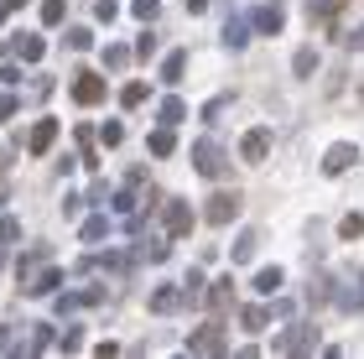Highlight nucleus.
<instances>
[{"label":"nucleus","instance_id":"f257e3e1","mask_svg":"<svg viewBox=\"0 0 364 359\" xmlns=\"http://www.w3.org/2000/svg\"><path fill=\"white\" fill-rule=\"evenodd\" d=\"M193 167L203 172V177H224V172H229V156H224V146L213 141V136H203V141L193 146Z\"/></svg>","mask_w":364,"mask_h":359},{"label":"nucleus","instance_id":"f03ea898","mask_svg":"<svg viewBox=\"0 0 364 359\" xmlns=\"http://www.w3.org/2000/svg\"><path fill=\"white\" fill-rule=\"evenodd\" d=\"M354 161H359V146L338 141V146H328V151H323V172H328V177H338V172H349Z\"/></svg>","mask_w":364,"mask_h":359},{"label":"nucleus","instance_id":"7ed1b4c3","mask_svg":"<svg viewBox=\"0 0 364 359\" xmlns=\"http://www.w3.org/2000/svg\"><path fill=\"white\" fill-rule=\"evenodd\" d=\"M188 349H193V354H224V349H229V344H224V328H219V323H203V328L188 338Z\"/></svg>","mask_w":364,"mask_h":359},{"label":"nucleus","instance_id":"20e7f679","mask_svg":"<svg viewBox=\"0 0 364 359\" xmlns=\"http://www.w3.org/2000/svg\"><path fill=\"white\" fill-rule=\"evenodd\" d=\"M203 214H208V224H229L240 214V198H235V193H213V198L203 203Z\"/></svg>","mask_w":364,"mask_h":359},{"label":"nucleus","instance_id":"39448f33","mask_svg":"<svg viewBox=\"0 0 364 359\" xmlns=\"http://www.w3.org/2000/svg\"><path fill=\"white\" fill-rule=\"evenodd\" d=\"M73 100L78 105H99V100H105V78H99V73H78L73 78Z\"/></svg>","mask_w":364,"mask_h":359},{"label":"nucleus","instance_id":"423d86ee","mask_svg":"<svg viewBox=\"0 0 364 359\" xmlns=\"http://www.w3.org/2000/svg\"><path fill=\"white\" fill-rule=\"evenodd\" d=\"M266 151H271V130H266V125L250 130V136L240 141V156H245V161H266Z\"/></svg>","mask_w":364,"mask_h":359},{"label":"nucleus","instance_id":"0eeeda50","mask_svg":"<svg viewBox=\"0 0 364 359\" xmlns=\"http://www.w3.org/2000/svg\"><path fill=\"white\" fill-rule=\"evenodd\" d=\"M318 344V328H287V338H276V349H287V354H302V349H312Z\"/></svg>","mask_w":364,"mask_h":359},{"label":"nucleus","instance_id":"6e6552de","mask_svg":"<svg viewBox=\"0 0 364 359\" xmlns=\"http://www.w3.org/2000/svg\"><path fill=\"white\" fill-rule=\"evenodd\" d=\"M188 230H193L188 203H182V198H172V203H167V235H188Z\"/></svg>","mask_w":364,"mask_h":359},{"label":"nucleus","instance_id":"1a4fd4ad","mask_svg":"<svg viewBox=\"0 0 364 359\" xmlns=\"http://www.w3.org/2000/svg\"><path fill=\"white\" fill-rule=\"evenodd\" d=\"M42 47H47V42L37 37V31H21V37H11V53H16V58H31V63H37Z\"/></svg>","mask_w":364,"mask_h":359},{"label":"nucleus","instance_id":"9d476101","mask_svg":"<svg viewBox=\"0 0 364 359\" xmlns=\"http://www.w3.org/2000/svg\"><path fill=\"white\" fill-rule=\"evenodd\" d=\"M182 302H188V297H182V286H156V291H151V307H156V313H177Z\"/></svg>","mask_w":364,"mask_h":359},{"label":"nucleus","instance_id":"9b49d317","mask_svg":"<svg viewBox=\"0 0 364 359\" xmlns=\"http://www.w3.org/2000/svg\"><path fill=\"white\" fill-rule=\"evenodd\" d=\"M53 141H58V120H37V130L26 136V146H31V151H47Z\"/></svg>","mask_w":364,"mask_h":359},{"label":"nucleus","instance_id":"f8f14e48","mask_svg":"<svg viewBox=\"0 0 364 359\" xmlns=\"http://www.w3.org/2000/svg\"><path fill=\"white\" fill-rule=\"evenodd\" d=\"M266 318H271L266 307H245V313H240V328H245V333H260V328H266Z\"/></svg>","mask_w":364,"mask_h":359},{"label":"nucleus","instance_id":"ddd939ff","mask_svg":"<svg viewBox=\"0 0 364 359\" xmlns=\"http://www.w3.org/2000/svg\"><path fill=\"white\" fill-rule=\"evenodd\" d=\"M281 21H287V16H281V6L255 11V31H281Z\"/></svg>","mask_w":364,"mask_h":359},{"label":"nucleus","instance_id":"4468645a","mask_svg":"<svg viewBox=\"0 0 364 359\" xmlns=\"http://www.w3.org/2000/svg\"><path fill=\"white\" fill-rule=\"evenodd\" d=\"M245 37H250V21H240V16H229V21H224V42H229V47H240Z\"/></svg>","mask_w":364,"mask_h":359},{"label":"nucleus","instance_id":"2eb2a0df","mask_svg":"<svg viewBox=\"0 0 364 359\" xmlns=\"http://www.w3.org/2000/svg\"><path fill=\"white\" fill-rule=\"evenodd\" d=\"M182 68H188V53H172L167 63H161V84H177V78H182Z\"/></svg>","mask_w":364,"mask_h":359},{"label":"nucleus","instance_id":"dca6fc26","mask_svg":"<svg viewBox=\"0 0 364 359\" xmlns=\"http://www.w3.org/2000/svg\"><path fill=\"white\" fill-rule=\"evenodd\" d=\"M58 282H63V271H42L37 282H26V286H31V297H47V291H53Z\"/></svg>","mask_w":364,"mask_h":359},{"label":"nucleus","instance_id":"f3484780","mask_svg":"<svg viewBox=\"0 0 364 359\" xmlns=\"http://www.w3.org/2000/svg\"><path fill=\"white\" fill-rule=\"evenodd\" d=\"M229 255H235V260H240V266H245V260H250V255H255V235H250V230H245V235H240L235 245H229Z\"/></svg>","mask_w":364,"mask_h":359},{"label":"nucleus","instance_id":"a211bd4d","mask_svg":"<svg viewBox=\"0 0 364 359\" xmlns=\"http://www.w3.org/2000/svg\"><path fill=\"white\" fill-rule=\"evenodd\" d=\"M141 255H146V260H167V255H172V250H167V235L146 240V245H141Z\"/></svg>","mask_w":364,"mask_h":359},{"label":"nucleus","instance_id":"6ab92c4d","mask_svg":"<svg viewBox=\"0 0 364 359\" xmlns=\"http://www.w3.org/2000/svg\"><path fill=\"white\" fill-rule=\"evenodd\" d=\"M47 344H53V328L42 323V328H31V338H26V354H42Z\"/></svg>","mask_w":364,"mask_h":359},{"label":"nucleus","instance_id":"aec40b11","mask_svg":"<svg viewBox=\"0 0 364 359\" xmlns=\"http://www.w3.org/2000/svg\"><path fill=\"white\" fill-rule=\"evenodd\" d=\"M16 235H21V230H16V219H0V260L11 255V245H16Z\"/></svg>","mask_w":364,"mask_h":359},{"label":"nucleus","instance_id":"412c9836","mask_svg":"<svg viewBox=\"0 0 364 359\" xmlns=\"http://www.w3.org/2000/svg\"><path fill=\"white\" fill-rule=\"evenodd\" d=\"M63 42H68V53H84L94 37H89V26H68V37H63Z\"/></svg>","mask_w":364,"mask_h":359},{"label":"nucleus","instance_id":"4be33fe9","mask_svg":"<svg viewBox=\"0 0 364 359\" xmlns=\"http://www.w3.org/2000/svg\"><path fill=\"white\" fill-rule=\"evenodd\" d=\"M172 130H151V156H172Z\"/></svg>","mask_w":364,"mask_h":359},{"label":"nucleus","instance_id":"5701e85b","mask_svg":"<svg viewBox=\"0 0 364 359\" xmlns=\"http://www.w3.org/2000/svg\"><path fill=\"white\" fill-rule=\"evenodd\" d=\"M229 291H235L229 282H213V286H208V307H219V313H224V307H229Z\"/></svg>","mask_w":364,"mask_h":359},{"label":"nucleus","instance_id":"b1692460","mask_svg":"<svg viewBox=\"0 0 364 359\" xmlns=\"http://www.w3.org/2000/svg\"><path fill=\"white\" fill-rule=\"evenodd\" d=\"M63 16H68V6H63V0H42V21H47V26H58Z\"/></svg>","mask_w":364,"mask_h":359},{"label":"nucleus","instance_id":"393cba45","mask_svg":"<svg viewBox=\"0 0 364 359\" xmlns=\"http://www.w3.org/2000/svg\"><path fill=\"white\" fill-rule=\"evenodd\" d=\"M188 109H182V100H161V125H177Z\"/></svg>","mask_w":364,"mask_h":359},{"label":"nucleus","instance_id":"a878e982","mask_svg":"<svg viewBox=\"0 0 364 359\" xmlns=\"http://www.w3.org/2000/svg\"><path fill=\"white\" fill-rule=\"evenodd\" d=\"M105 235H109V219H105V214H94V219L84 224V240H105Z\"/></svg>","mask_w":364,"mask_h":359},{"label":"nucleus","instance_id":"bb28decb","mask_svg":"<svg viewBox=\"0 0 364 359\" xmlns=\"http://www.w3.org/2000/svg\"><path fill=\"white\" fill-rule=\"evenodd\" d=\"M338 235H343V240H359V235H364V214H349V219L338 224Z\"/></svg>","mask_w":364,"mask_h":359},{"label":"nucleus","instance_id":"cd10ccee","mask_svg":"<svg viewBox=\"0 0 364 359\" xmlns=\"http://www.w3.org/2000/svg\"><path fill=\"white\" fill-rule=\"evenodd\" d=\"M276 286H281V271L276 266H266V271L255 276V291H276Z\"/></svg>","mask_w":364,"mask_h":359},{"label":"nucleus","instance_id":"c85d7f7f","mask_svg":"<svg viewBox=\"0 0 364 359\" xmlns=\"http://www.w3.org/2000/svg\"><path fill=\"white\" fill-rule=\"evenodd\" d=\"M307 11H312V16H338L343 0H307Z\"/></svg>","mask_w":364,"mask_h":359},{"label":"nucleus","instance_id":"c756f323","mask_svg":"<svg viewBox=\"0 0 364 359\" xmlns=\"http://www.w3.org/2000/svg\"><path fill=\"white\" fill-rule=\"evenodd\" d=\"M125 63H130L125 47H105V68H125Z\"/></svg>","mask_w":364,"mask_h":359},{"label":"nucleus","instance_id":"7c9ffc66","mask_svg":"<svg viewBox=\"0 0 364 359\" xmlns=\"http://www.w3.org/2000/svg\"><path fill=\"white\" fill-rule=\"evenodd\" d=\"M312 68H318V53H312V47H307V53H296V73H302V78H307Z\"/></svg>","mask_w":364,"mask_h":359},{"label":"nucleus","instance_id":"2f4dec72","mask_svg":"<svg viewBox=\"0 0 364 359\" xmlns=\"http://www.w3.org/2000/svg\"><path fill=\"white\" fill-rule=\"evenodd\" d=\"M146 94H151V89H146V84H125V105H141V100H146Z\"/></svg>","mask_w":364,"mask_h":359},{"label":"nucleus","instance_id":"473e14b6","mask_svg":"<svg viewBox=\"0 0 364 359\" xmlns=\"http://www.w3.org/2000/svg\"><path fill=\"white\" fill-rule=\"evenodd\" d=\"M151 53H156V37H151V31H146V37L136 42V58H151Z\"/></svg>","mask_w":364,"mask_h":359},{"label":"nucleus","instance_id":"72a5a7b5","mask_svg":"<svg viewBox=\"0 0 364 359\" xmlns=\"http://www.w3.org/2000/svg\"><path fill=\"white\" fill-rule=\"evenodd\" d=\"M125 141V125H105V146H120Z\"/></svg>","mask_w":364,"mask_h":359},{"label":"nucleus","instance_id":"f704fd0d","mask_svg":"<svg viewBox=\"0 0 364 359\" xmlns=\"http://www.w3.org/2000/svg\"><path fill=\"white\" fill-rule=\"evenodd\" d=\"M136 16H141V21H151V16H156V0H136Z\"/></svg>","mask_w":364,"mask_h":359},{"label":"nucleus","instance_id":"c9c22d12","mask_svg":"<svg viewBox=\"0 0 364 359\" xmlns=\"http://www.w3.org/2000/svg\"><path fill=\"white\" fill-rule=\"evenodd\" d=\"M343 47H354V53H364V26H354V31H349V42H343Z\"/></svg>","mask_w":364,"mask_h":359},{"label":"nucleus","instance_id":"e433bc0d","mask_svg":"<svg viewBox=\"0 0 364 359\" xmlns=\"http://www.w3.org/2000/svg\"><path fill=\"white\" fill-rule=\"evenodd\" d=\"M16 115V100H11V94H0V120H11Z\"/></svg>","mask_w":364,"mask_h":359},{"label":"nucleus","instance_id":"4c0bfd02","mask_svg":"<svg viewBox=\"0 0 364 359\" xmlns=\"http://www.w3.org/2000/svg\"><path fill=\"white\" fill-rule=\"evenodd\" d=\"M188 11H193V16H203V11H208V0H188Z\"/></svg>","mask_w":364,"mask_h":359},{"label":"nucleus","instance_id":"58836bf2","mask_svg":"<svg viewBox=\"0 0 364 359\" xmlns=\"http://www.w3.org/2000/svg\"><path fill=\"white\" fill-rule=\"evenodd\" d=\"M11 349V328H0V354H6Z\"/></svg>","mask_w":364,"mask_h":359},{"label":"nucleus","instance_id":"ea45409f","mask_svg":"<svg viewBox=\"0 0 364 359\" xmlns=\"http://www.w3.org/2000/svg\"><path fill=\"white\" fill-rule=\"evenodd\" d=\"M0 6H6V11H16V6H26V0H0Z\"/></svg>","mask_w":364,"mask_h":359}]
</instances>
